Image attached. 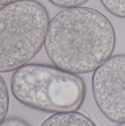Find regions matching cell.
Returning a JSON list of instances; mask_svg holds the SVG:
<instances>
[{"label":"cell","mask_w":125,"mask_h":126,"mask_svg":"<svg viewBox=\"0 0 125 126\" xmlns=\"http://www.w3.org/2000/svg\"><path fill=\"white\" fill-rule=\"evenodd\" d=\"M19 1H21V0H0V5L4 6V5L9 4H11V3Z\"/></svg>","instance_id":"10"},{"label":"cell","mask_w":125,"mask_h":126,"mask_svg":"<svg viewBox=\"0 0 125 126\" xmlns=\"http://www.w3.org/2000/svg\"><path fill=\"white\" fill-rule=\"evenodd\" d=\"M116 37L111 21L97 10L64 9L49 21L44 47L53 64L74 74L94 72L111 57Z\"/></svg>","instance_id":"1"},{"label":"cell","mask_w":125,"mask_h":126,"mask_svg":"<svg viewBox=\"0 0 125 126\" xmlns=\"http://www.w3.org/2000/svg\"><path fill=\"white\" fill-rule=\"evenodd\" d=\"M0 126H31L26 121L18 118V117H10L6 119L3 121Z\"/></svg>","instance_id":"9"},{"label":"cell","mask_w":125,"mask_h":126,"mask_svg":"<svg viewBox=\"0 0 125 126\" xmlns=\"http://www.w3.org/2000/svg\"><path fill=\"white\" fill-rule=\"evenodd\" d=\"M105 8L112 15L125 18V0H100Z\"/></svg>","instance_id":"7"},{"label":"cell","mask_w":125,"mask_h":126,"mask_svg":"<svg viewBox=\"0 0 125 126\" xmlns=\"http://www.w3.org/2000/svg\"><path fill=\"white\" fill-rule=\"evenodd\" d=\"M11 92L29 108L58 114L77 111L84 103L86 86L77 74L55 66L27 63L14 72Z\"/></svg>","instance_id":"2"},{"label":"cell","mask_w":125,"mask_h":126,"mask_svg":"<svg viewBox=\"0 0 125 126\" xmlns=\"http://www.w3.org/2000/svg\"><path fill=\"white\" fill-rule=\"evenodd\" d=\"M118 126H125V123H122V124H119Z\"/></svg>","instance_id":"11"},{"label":"cell","mask_w":125,"mask_h":126,"mask_svg":"<svg viewBox=\"0 0 125 126\" xmlns=\"http://www.w3.org/2000/svg\"><path fill=\"white\" fill-rule=\"evenodd\" d=\"M49 21L47 10L36 0L0 8V72L16 71L38 53Z\"/></svg>","instance_id":"3"},{"label":"cell","mask_w":125,"mask_h":126,"mask_svg":"<svg viewBox=\"0 0 125 126\" xmlns=\"http://www.w3.org/2000/svg\"><path fill=\"white\" fill-rule=\"evenodd\" d=\"M52 4L61 8H72L82 7L89 0H48Z\"/></svg>","instance_id":"8"},{"label":"cell","mask_w":125,"mask_h":126,"mask_svg":"<svg viewBox=\"0 0 125 126\" xmlns=\"http://www.w3.org/2000/svg\"><path fill=\"white\" fill-rule=\"evenodd\" d=\"M94 100L111 122L125 123V54L115 55L97 69L92 77Z\"/></svg>","instance_id":"4"},{"label":"cell","mask_w":125,"mask_h":126,"mask_svg":"<svg viewBox=\"0 0 125 126\" xmlns=\"http://www.w3.org/2000/svg\"><path fill=\"white\" fill-rule=\"evenodd\" d=\"M9 109V93L7 84L0 75V124L5 120Z\"/></svg>","instance_id":"6"},{"label":"cell","mask_w":125,"mask_h":126,"mask_svg":"<svg viewBox=\"0 0 125 126\" xmlns=\"http://www.w3.org/2000/svg\"><path fill=\"white\" fill-rule=\"evenodd\" d=\"M40 126H97L85 114L78 112L53 114L47 117Z\"/></svg>","instance_id":"5"}]
</instances>
